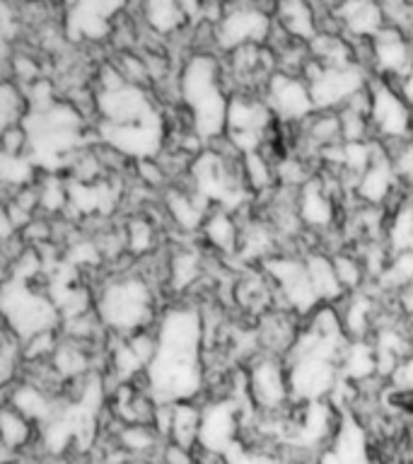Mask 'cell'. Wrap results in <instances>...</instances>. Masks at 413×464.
Returning <instances> with one entry per match:
<instances>
[{
    "instance_id": "obj_36",
    "label": "cell",
    "mask_w": 413,
    "mask_h": 464,
    "mask_svg": "<svg viewBox=\"0 0 413 464\" xmlns=\"http://www.w3.org/2000/svg\"><path fill=\"white\" fill-rule=\"evenodd\" d=\"M397 304H399V310L404 312L406 317L413 322V283H411V285H406V288L399 290Z\"/></svg>"
},
{
    "instance_id": "obj_4",
    "label": "cell",
    "mask_w": 413,
    "mask_h": 464,
    "mask_svg": "<svg viewBox=\"0 0 413 464\" xmlns=\"http://www.w3.org/2000/svg\"><path fill=\"white\" fill-rule=\"evenodd\" d=\"M261 268L274 285L275 307L293 312L304 322L322 304L317 290L312 285L304 254L300 256V254L278 252L264 261Z\"/></svg>"
},
{
    "instance_id": "obj_22",
    "label": "cell",
    "mask_w": 413,
    "mask_h": 464,
    "mask_svg": "<svg viewBox=\"0 0 413 464\" xmlns=\"http://www.w3.org/2000/svg\"><path fill=\"white\" fill-rule=\"evenodd\" d=\"M203 261L196 246H179L167 256V290L181 295L201 281Z\"/></svg>"
},
{
    "instance_id": "obj_7",
    "label": "cell",
    "mask_w": 413,
    "mask_h": 464,
    "mask_svg": "<svg viewBox=\"0 0 413 464\" xmlns=\"http://www.w3.org/2000/svg\"><path fill=\"white\" fill-rule=\"evenodd\" d=\"M370 129L372 138L384 148L399 145L413 138V109L401 94L397 82L370 80Z\"/></svg>"
},
{
    "instance_id": "obj_26",
    "label": "cell",
    "mask_w": 413,
    "mask_h": 464,
    "mask_svg": "<svg viewBox=\"0 0 413 464\" xmlns=\"http://www.w3.org/2000/svg\"><path fill=\"white\" fill-rule=\"evenodd\" d=\"M198 428H201V404H196V401H177V404H172L167 440L177 442L181 448L196 450L198 448Z\"/></svg>"
},
{
    "instance_id": "obj_31",
    "label": "cell",
    "mask_w": 413,
    "mask_h": 464,
    "mask_svg": "<svg viewBox=\"0 0 413 464\" xmlns=\"http://www.w3.org/2000/svg\"><path fill=\"white\" fill-rule=\"evenodd\" d=\"M0 152L10 158H29L32 155V138L22 123L5 126L0 133Z\"/></svg>"
},
{
    "instance_id": "obj_27",
    "label": "cell",
    "mask_w": 413,
    "mask_h": 464,
    "mask_svg": "<svg viewBox=\"0 0 413 464\" xmlns=\"http://www.w3.org/2000/svg\"><path fill=\"white\" fill-rule=\"evenodd\" d=\"M116 445H119V450H123L126 455L145 457L152 455V452H159V448L165 445V440H162V435H159L152 426H148V423H129V426L119 423Z\"/></svg>"
},
{
    "instance_id": "obj_18",
    "label": "cell",
    "mask_w": 413,
    "mask_h": 464,
    "mask_svg": "<svg viewBox=\"0 0 413 464\" xmlns=\"http://www.w3.org/2000/svg\"><path fill=\"white\" fill-rule=\"evenodd\" d=\"M208 201H203L194 188H169L165 196V213L174 227L184 235H196L203 230V223L210 213Z\"/></svg>"
},
{
    "instance_id": "obj_8",
    "label": "cell",
    "mask_w": 413,
    "mask_h": 464,
    "mask_svg": "<svg viewBox=\"0 0 413 464\" xmlns=\"http://www.w3.org/2000/svg\"><path fill=\"white\" fill-rule=\"evenodd\" d=\"M246 392L259 416H283L293 409L285 358L256 353L245 370Z\"/></svg>"
},
{
    "instance_id": "obj_17",
    "label": "cell",
    "mask_w": 413,
    "mask_h": 464,
    "mask_svg": "<svg viewBox=\"0 0 413 464\" xmlns=\"http://www.w3.org/2000/svg\"><path fill=\"white\" fill-rule=\"evenodd\" d=\"M303 329V319L295 317L293 312L274 307L266 314H261L256 322V343H259V353L278 355L285 358L290 353V348L295 346L297 334Z\"/></svg>"
},
{
    "instance_id": "obj_13",
    "label": "cell",
    "mask_w": 413,
    "mask_h": 464,
    "mask_svg": "<svg viewBox=\"0 0 413 464\" xmlns=\"http://www.w3.org/2000/svg\"><path fill=\"white\" fill-rule=\"evenodd\" d=\"M413 65V42L397 27H384L370 39V71L375 78L401 82Z\"/></svg>"
},
{
    "instance_id": "obj_3",
    "label": "cell",
    "mask_w": 413,
    "mask_h": 464,
    "mask_svg": "<svg viewBox=\"0 0 413 464\" xmlns=\"http://www.w3.org/2000/svg\"><path fill=\"white\" fill-rule=\"evenodd\" d=\"M94 310L109 334L130 336V334L152 329L158 322V293L143 274L121 271L109 276L94 290Z\"/></svg>"
},
{
    "instance_id": "obj_32",
    "label": "cell",
    "mask_w": 413,
    "mask_h": 464,
    "mask_svg": "<svg viewBox=\"0 0 413 464\" xmlns=\"http://www.w3.org/2000/svg\"><path fill=\"white\" fill-rule=\"evenodd\" d=\"M387 150H389L391 165H394V172L399 177V184L413 187V138H408L404 143L391 145Z\"/></svg>"
},
{
    "instance_id": "obj_23",
    "label": "cell",
    "mask_w": 413,
    "mask_h": 464,
    "mask_svg": "<svg viewBox=\"0 0 413 464\" xmlns=\"http://www.w3.org/2000/svg\"><path fill=\"white\" fill-rule=\"evenodd\" d=\"M235 303L242 310L256 314V317L266 314L268 310H274L275 293L271 281H268V276L264 274V268H261L259 274L249 271V274L239 276V281L235 283Z\"/></svg>"
},
{
    "instance_id": "obj_12",
    "label": "cell",
    "mask_w": 413,
    "mask_h": 464,
    "mask_svg": "<svg viewBox=\"0 0 413 464\" xmlns=\"http://www.w3.org/2000/svg\"><path fill=\"white\" fill-rule=\"evenodd\" d=\"M275 22L268 17L261 7L254 5H235L216 22L213 39L217 49L225 53L249 46V44H266L271 39Z\"/></svg>"
},
{
    "instance_id": "obj_24",
    "label": "cell",
    "mask_w": 413,
    "mask_h": 464,
    "mask_svg": "<svg viewBox=\"0 0 413 464\" xmlns=\"http://www.w3.org/2000/svg\"><path fill=\"white\" fill-rule=\"evenodd\" d=\"M307 261V271H310L312 285L317 290L322 304H339L346 297V290L341 285L336 268H333L331 254L326 252H307L304 254Z\"/></svg>"
},
{
    "instance_id": "obj_20",
    "label": "cell",
    "mask_w": 413,
    "mask_h": 464,
    "mask_svg": "<svg viewBox=\"0 0 413 464\" xmlns=\"http://www.w3.org/2000/svg\"><path fill=\"white\" fill-rule=\"evenodd\" d=\"M275 24L288 36L304 44H310L322 32L312 0H281L278 13H275Z\"/></svg>"
},
{
    "instance_id": "obj_15",
    "label": "cell",
    "mask_w": 413,
    "mask_h": 464,
    "mask_svg": "<svg viewBox=\"0 0 413 464\" xmlns=\"http://www.w3.org/2000/svg\"><path fill=\"white\" fill-rule=\"evenodd\" d=\"M333 17L339 22L343 36H351V42H370L387 24H384V7L379 0H341L333 7Z\"/></svg>"
},
{
    "instance_id": "obj_2",
    "label": "cell",
    "mask_w": 413,
    "mask_h": 464,
    "mask_svg": "<svg viewBox=\"0 0 413 464\" xmlns=\"http://www.w3.org/2000/svg\"><path fill=\"white\" fill-rule=\"evenodd\" d=\"M177 97L187 114L188 129L203 143L225 138L232 94L225 85L220 58L203 51L187 58L177 78Z\"/></svg>"
},
{
    "instance_id": "obj_14",
    "label": "cell",
    "mask_w": 413,
    "mask_h": 464,
    "mask_svg": "<svg viewBox=\"0 0 413 464\" xmlns=\"http://www.w3.org/2000/svg\"><path fill=\"white\" fill-rule=\"evenodd\" d=\"M353 187L355 196H358L365 206H370V208H379V206H384L391 196L397 194V188L401 187L397 172H394V165H391L389 150H387L379 140H377L372 162H370L368 169L355 179Z\"/></svg>"
},
{
    "instance_id": "obj_9",
    "label": "cell",
    "mask_w": 413,
    "mask_h": 464,
    "mask_svg": "<svg viewBox=\"0 0 413 464\" xmlns=\"http://www.w3.org/2000/svg\"><path fill=\"white\" fill-rule=\"evenodd\" d=\"M245 433L242 406L232 397H210L201 404V428H198V448L201 455H213L223 459Z\"/></svg>"
},
{
    "instance_id": "obj_10",
    "label": "cell",
    "mask_w": 413,
    "mask_h": 464,
    "mask_svg": "<svg viewBox=\"0 0 413 464\" xmlns=\"http://www.w3.org/2000/svg\"><path fill=\"white\" fill-rule=\"evenodd\" d=\"M264 100H266L268 109L274 111L275 121L281 126H290V129L303 126L310 116L317 114L310 82L295 72L275 71L264 90Z\"/></svg>"
},
{
    "instance_id": "obj_21",
    "label": "cell",
    "mask_w": 413,
    "mask_h": 464,
    "mask_svg": "<svg viewBox=\"0 0 413 464\" xmlns=\"http://www.w3.org/2000/svg\"><path fill=\"white\" fill-rule=\"evenodd\" d=\"M239 230H242L239 213L213 206L208 218H206V223H203L201 235L208 242V246H213L217 254H237Z\"/></svg>"
},
{
    "instance_id": "obj_11",
    "label": "cell",
    "mask_w": 413,
    "mask_h": 464,
    "mask_svg": "<svg viewBox=\"0 0 413 464\" xmlns=\"http://www.w3.org/2000/svg\"><path fill=\"white\" fill-rule=\"evenodd\" d=\"M317 464H377L368 426L353 409H341L339 426L317 455Z\"/></svg>"
},
{
    "instance_id": "obj_38",
    "label": "cell",
    "mask_w": 413,
    "mask_h": 464,
    "mask_svg": "<svg viewBox=\"0 0 413 464\" xmlns=\"http://www.w3.org/2000/svg\"><path fill=\"white\" fill-rule=\"evenodd\" d=\"M399 90H401V94H404L406 102H408L413 109V65H411V71L406 72V78L399 82Z\"/></svg>"
},
{
    "instance_id": "obj_37",
    "label": "cell",
    "mask_w": 413,
    "mask_h": 464,
    "mask_svg": "<svg viewBox=\"0 0 413 464\" xmlns=\"http://www.w3.org/2000/svg\"><path fill=\"white\" fill-rule=\"evenodd\" d=\"M10 235H14V227L10 225V218H7L5 203H0V242L10 237Z\"/></svg>"
},
{
    "instance_id": "obj_29",
    "label": "cell",
    "mask_w": 413,
    "mask_h": 464,
    "mask_svg": "<svg viewBox=\"0 0 413 464\" xmlns=\"http://www.w3.org/2000/svg\"><path fill=\"white\" fill-rule=\"evenodd\" d=\"M126 245H129L130 256H148L152 254L155 245H158V227L152 225V220L143 213H138L126 223Z\"/></svg>"
},
{
    "instance_id": "obj_16",
    "label": "cell",
    "mask_w": 413,
    "mask_h": 464,
    "mask_svg": "<svg viewBox=\"0 0 413 464\" xmlns=\"http://www.w3.org/2000/svg\"><path fill=\"white\" fill-rule=\"evenodd\" d=\"M297 213L304 227L329 232L336 223V194L324 177H312L297 188Z\"/></svg>"
},
{
    "instance_id": "obj_1",
    "label": "cell",
    "mask_w": 413,
    "mask_h": 464,
    "mask_svg": "<svg viewBox=\"0 0 413 464\" xmlns=\"http://www.w3.org/2000/svg\"><path fill=\"white\" fill-rule=\"evenodd\" d=\"M158 353L143 375V382L158 404L196 401L206 390L201 348L206 322L194 304H172L155 322Z\"/></svg>"
},
{
    "instance_id": "obj_5",
    "label": "cell",
    "mask_w": 413,
    "mask_h": 464,
    "mask_svg": "<svg viewBox=\"0 0 413 464\" xmlns=\"http://www.w3.org/2000/svg\"><path fill=\"white\" fill-rule=\"evenodd\" d=\"M281 123L275 121L274 111L268 109L264 94H232L227 107V129L225 140L239 152L264 150L275 136Z\"/></svg>"
},
{
    "instance_id": "obj_25",
    "label": "cell",
    "mask_w": 413,
    "mask_h": 464,
    "mask_svg": "<svg viewBox=\"0 0 413 464\" xmlns=\"http://www.w3.org/2000/svg\"><path fill=\"white\" fill-rule=\"evenodd\" d=\"M341 380L355 387L377 377V355L370 339L348 341L346 351L341 355Z\"/></svg>"
},
{
    "instance_id": "obj_34",
    "label": "cell",
    "mask_w": 413,
    "mask_h": 464,
    "mask_svg": "<svg viewBox=\"0 0 413 464\" xmlns=\"http://www.w3.org/2000/svg\"><path fill=\"white\" fill-rule=\"evenodd\" d=\"M391 390H413V351L406 355L404 361L399 362L397 370H394V375L389 377Z\"/></svg>"
},
{
    "instance_id": "obj_30",
    "label": "cell",
    "mask_w": 413,
    "mask_h": 464,
    "mask_svg": "<svg viewBox=\"0 0 413 464\" xmlns=\"http://www.w3.org/2000/svg\"><path fill=\"white\" fill-rule=\"evenodd\" d=\"M331 259L341 285L346 290V295L348 293H355V290H362V283L368 278V271H365V264H362L360 256H355L351 252H333Z\"/></svg>"
},
{
    "instance_id": "obj_6",
    "label": "cell",
    "mask_w": 413,
    "mask_h": 464,
    "mask_svg": "<svg viewBox=\"0 0 413 464\" xmlns=\"http://www.w3.org/2000/svg\"><path fill=\"white\" fill-rule=\"evenodd\" d=\"M303 78L310 82L312 100L317 111H339L353 100L355 94L362 92L370 85V80L375 78L370 72L368 65L348 63V65H326L317 61H307L303 71Z\"/></svg>"
},
{
    "instance_id": "obj_19",
    "label": "cell",
    "mask_w": 413,
    "mask_h": 464,
    "mask_svg": "<svg viewBox=\"0 0 413 464\" xmlns=\"http://www.w3.org/2000/svg\"><path fill=\"white\" fill-rule=\"evenodd\" d=\"M341 322H343V332L351 341L370 339V334H375L377 329V303L368 293L355 290L348 293L339 303Z\"/></svg>"
},
{
    "instance_id": "obj_33",
    "label": "cell",
    "mask_w": 413,
    "mask_h": 464,
    "mask_svg": "<svg viewBox=\"0 0 413 464\" xmlns=\"http://www.w3.org/2000/svg\"><path fill=\"white\" fill-rule=\"evenodd\" d=\"M159 459H162V464H198L196 450L181 448V445L169 440H165V445L159 448Z\"/></svg>"
},
{
    "instance_id": "obj_35",
    "label": "cell",
    "mask_w": 413,
    "mask_h": 464,
    "mask_svg": "<svg viewBox=\"0 0 413 464\" xmlns=\"http://www.w3.org/2000/svg\"><path fill=\"white\" fill-rule=\"evenodd\" d=\"M389 404L397 409V411L406 413V416H413V390H391L389 387Z\"/></svg>"
},
{
    "instance_id": "obj_28",
    "label": "cell",
    "mask_w": 413,
    "mask_h": 464,
    "mask_svg": "<svg viewBox=\"0 0 413 464\" xmlns=\"http://www.w3.org/2000/svg\"><path fill=\"white\" fill-rule=\"evenodd\" d=\"M145 24L158 34H174L184 27V13L179 0H140Z\"/></svg>"
}]
</instances>
